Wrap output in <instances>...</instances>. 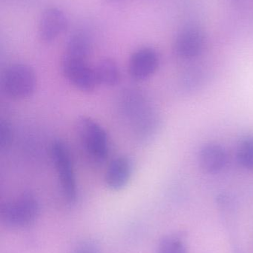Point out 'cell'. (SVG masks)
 <instances>
[{"instance_id":"cell-6","label":"cell","mask_w":253,"mask_h":253,"mask_svg":"<svg viewBox=\"0 0 253 253\" xmlns=\"http://www.w3.org/2000/svg\"><path fill=\"white\" fill-rule=\"evenodd\" d=\"M205 45L206 35L203 30L196 25H189L178 33L174 49L179 57L192 59L202 54Z\"/></svg>"},{"instance_id":"cell-13","label":"cell","mask_w":253,"mask_h":253,"mask_svg":"<svg viewBox=\"0 0 253 253\" xmlns=\"http://www.w3.org/2000/svg\"><path fill=\"white\" fill-rule=\"evenodd\" d=\"M236 157L240 166L253 172V136H247L239 143Z\"/></svg>"},{"instance_id":"cell-11","label":"cell","mask_w":253,"mask_h":253,"mask_svg":"<svg viewBox=\"0 0 253 253\" xmlns=\"http://www.w3.org/2000/svg\"><path fill=\"white\" fill-rule=\"evenodd\" d=\"M94 68L98 84L114 87L120 83L121 79L120 68L113 59H102Z\"/></svg>"},{"instance_id":"cell-1","label":"cell","mask_w":253,"mask_h":253,"mask_svg":"<svg viewBox=\"0 0 253 253\" xmlns=\"http://www.w3.org/2000/svg\"><path fill=\"white\" fill-rule=\"evenodd\" d=\"M77 135L89 158L96 163H102L109 153L108 134L93 119L81 117L77 121Z\"/></svg>"},{"instance_id":"cell-14","label":"cell","mask_w":253,"mask_h":253,"mask_svg":"<svg viewBox=\"0 0 253 253\" xmlns=\"http://www.w3.org/2000/svg\"><path fill=\"white\" fill-rule=\"evenodd\" d=\"M207 77L204 71L201 69H193L187 71L181 79V84L186 90H198L206 82Z\"/></svg>"},{"instance_id":"cell-17","label":"cell","mask_w":253,"mask_h":253,"mask_svg":"<svg viewBox=\"0 0 253 253\" xmlns=\"http://www.w3.org/2000/svg\"><path fill=\"white\" fill-rule=\"evenodd\" d=\"M73 253H101L99 247L91 241H85L77 245Z\"/></svg>"},{"instance_id":"cell-18","label":"cell","mask_w":253,"mask_h":253,"mask_svg":"<svg viewBox=\"0 0 253 253\" xmlns=\"http://www.w3.org/2000/svg\"><path fill=\"white\" fill-rule=\"evenodd\" d=\"M108 1H120V0H108Z\"/></svg>"},{"instance_id":"cell-8","label":"cell","mask_w":253,"mask_h":253,"mask_svg":"<svg viewBox=\"0 0 253 253\" xmlns=\"http://www.w3.org/2000/svg\"><path fill=\"white\" fill-rule=\"evenodd\" d=\"M68 23V18L63 10L56 7L46 8L39 21V36L46 42L54 41L65 32Z\"/></svg>"},{"instance_id":"cell-16","label":"cell","mask_w":253,"mask_h":253,"mask_svg":"<svg viewBox=\"0 0 253 253\" xmlns=\"http://www.w3.org/2000/svg\"><path fill=\"white\" fill-rule=\"evenodd\" d=\"M13 138L11 126L7 121L1 120L0 123V147L1 150L7 149L10 146Z\"/></svg>"},{"instance_id":"cell-15","label":"cell","mask_w":253,"mask_h":253,"mask_svg":"<svg viewBox=\"0 0 253 253\" xmlns=\"http://www.w3.org/2000/svg\"><path fill=\"white\" fill-rule=\"evenodd\" d=\"M157 253H187V247L181 238L170 235L160 240Z\"/></svg>"},{"instance_id":"cell-4","label":"cell","mask_w":253,"mask_h":253,"mask_svg":"<svg viewBox=\"0 0 253 253\" xmlns=\"http://www.w3.org/2000/svg\"><path fill=\"white\" fill-rule=\"evenodd\" d=\"M1 84L7 96L21 100L32 96L37 87V77L28 65L12 64L3 73Z\"/></svg>"},{"instance_id":"cell-2","label":"cell","mask_w":253,"mask_h":253,"mask_svg":"<svg viewBox=\"0 0 253 253\" xmlns=\"http://www.w3.org/2000/svg\"><path fill=\"white\" fill-rule=\"evenodd\" d=\"M38 199L31 193H25L1 206L0 216L6 226L23 228L35 222L40 214Z\"/></svg>"},{"instance_id":"cell-3","label":"cell","mask_w":253,"mask_h":253,"mask_svg":"<svg viewBox=\"0 0 253 253\" xmlns=\"http://www.w3.org/2000/svg\"><path fill=\"white\" fill-rule=\"evenodd\" d=\"M51 156L64 197L68 203H74L78 190L69 148L64 141L55 140L51 147Z\"/></svg>"},{"instance_id":"cell-7","label":"cell","mask_w":253,"mask_h":253,"mask_svg":"<svg viewBox=\"0 0 253 253\" xmlns=\"http://www.w3.org/2000/svg\"><path fill=\"white\" fill-rule=\"evenodd\" d=\"M159 65L160 57L157 52L152 47H141L132 53L128 70L133 80L143 81L155 74Z\"/></svg>"},{"instance_id":"cell-12","label":"cell","mask_w":253,"mask_h":253,"mask_svg":"<svg viewBox=\"0 0 253 253\" xmlns=\"http://www.w3.org/2000/svg\"><path fill=\"white\" fill-rule=\"evenodd\" d=\"M92 50V41L83 32L74 33L67 42L64 56L86 60Z\"/></svg>"},{"instance_id":"cell-10","label":"cell","mask_w":253,"mask_h":253,"mask_svg":"<svg viewBox=\"0 0 253 253\" xmlns=\"http://www.w3.org/2000/svg\"><path fill=\"white\" fill-rule=\"evenodd\" d=\"M132 163L127 156H118L111 161L105 175L106 187L111 190L118 191L124 188L130 181Z\"/></svg>"},{"instance_id":"cell-5","label":"cell","mask_w":253,"mask_h":253,"mask_svg":"<svg viewBox=\"0 0 253 253\" xmlns=\"http://www.w3.org/2000/svg\"><path fill=\"white\" fill-rule=\"evenodd\" d=\"M61 68L65 78L78 90L92 92L96 88L98 83L95 68H92L87 61L63 56Z\"/></svg>"},{"instance_id":"cell-9","label":"cell","mask_w":253,"mask_h":253,"mask_svg":"<svg viewBox=\"0 0 253 253\" xmlns=\"http://www.w3.org/2000/svg\"><path fill=\"white\" fill-rule=\"evenodd\" d=\"M198 159L202 169L209 174L219 173L225 169L228 163L227 150L216 143L203 145L200 149Z\"/></svg>"}]
</instances>
